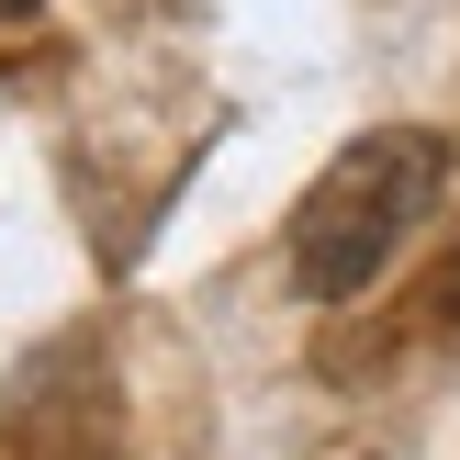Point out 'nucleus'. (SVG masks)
Masks as SVG:
<instances>
[{"label": "nucleus", "mask_w": 460, "mask_h": 460, "mask_svg": "<svg viewBox=\"0 0 460 460\" xmlns=\"http://www.w3.org/2000/svg\"><path fill=\"white\" fill-rule=\"evenodd\" d=\"M22 12H34V0H0V22H22Z\"/></svg>", "instance_id": "7ed1b4c3"}, {"label": "nucleus", "mask_w": 460, "mask_h": 460, "mask_svg": "<svg viewBox=\"0 0 460 460\" xmlns=\"http://www.w3.org/2000/svg\"><path fill=\"white\" fill-rule=\"evenodd\" d=\"M449 191V135L438 124H371L314 169L304 214H292V292L304 304H349L394 270V247L438 214Z\"/></svg>", "instance_id": "f257e3e1"}, {"label": "nucleus", "mask_w": 460, "mask_h": 460, "mask_svg": "<svg viewBox=\"0 0 460 460\" xmlns=\"http://www.w3.org/2000/svg\"><path fill=\"white\" fill-rule=\"evenodd\" d=\"M438 314L460 326V247H449V270H438Z\"/></svg>", "instance_id": "f03ea898"}]
</instances>
